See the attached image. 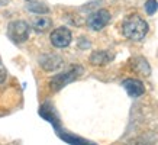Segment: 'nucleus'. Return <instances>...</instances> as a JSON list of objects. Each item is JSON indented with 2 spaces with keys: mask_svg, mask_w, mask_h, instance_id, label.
Segmentation results:
<instances>
[{
  "mask_svg": "<svg viewBox=\"0 0 158 145\" xmlns=\"http://www.w3.org/2000/svg\"><path fill=\"white\" fill-rule=\"evenodd\" d=\"M157 9H158L157 0H148V2L145 3V10H147L148 14H154L157 12Z\"/></svg>",
  "mask_w": 158,
  "mask_h": 145,
  "instance_id": "9b49d317",
  "label": "nucleus"
},
{
  "mask_svg": "<svg viewBox=\"0 0 158 145\" xmlns=\"http://www.w3.org/2000/svg\"><path fill=\"white\" fill-rule=\"evenodd\" d=\"M7 35L16 44L25 42L29 38V25L25 20H13L7 26Z\"/></svg>",
  "mask_w": 158,
  "mask_h": 145,
  "instance_id": "7ed1b4c3",
  "label": "nucleus"
},
{
  "mask_svg": "<svg viewBox=\"0 0 158 145\" xmlns=\"http://www.w3.org/2000/svg\"><path fill=\"white\" fill-rule=\"evenodd\" d=\"M6 77H7V71H6L5 65H3L2 61H0V84H2V83H5Z\"/></svg>",
  "mask_w": 158,
  "mask_h": 145,
  "instance_id": "f8f14e48",
  "label": "nucleus"
},
{
  "mask_svg": "<svg viewBox=\"0 0 158 145\" xmlns=\"http://www.w3.org/2000/svg\"><path fill=\"white\" fill-rule=\"evenodd\" d=\"M29 9L32 10V12H48V7L47 6H29Z\"/></svg>",
  "mask_w": 158,
  "mask_h": 145,
  "instance_id": "ddd939ff",
  "label": "nucleus"
},
{
  "mask_svg": "<svg viewBox=\"0 0 158 145\" xmlns=\"http://www.w3.org/2000/svg\"><path fill=\"white\" fill-rule=\"evenodd\" d=\"M122 86H123V89L131 97H139L145 93L144 84L139 80H136V78H126V80H123Z\"/></svg>",
  "mask_w": 158,
  "mask_h": 145,
  "instance_id": "423d86ee",
  "label": "nucleus"
},
{
  "mask_svg": "<svg viewBox=\"0 0 158 145\" xmlns=\"http://www.w3.org/2000/svg\"><path fill=\"white\" fill-rule=\"evenodd\" d=\"M81 72H83V67L74 65V67H71L68 71L54 76L52 80L49 81V86H51V89H52L54 92H58V90H61L64 86H67V84H70L71 81H74L78 76H81Z\"/></svg>",
  "mask_w": 158,
  "mask_h": 145,
  "instance_id": "f03ea898",
  "label": "nucleus"
},
{
  "mask_svg": "<svg viewBox=\"0 0 158 145\" xmlns=\"http://www.w3.org/2000/svg\"><path fill=\"white\" fill-rule=\"evenodd\" d=\"M122 32L131 41H141L148 34V23L138 14H131L122 23Z\"/></svg>",
  "mask_w": 158,
  "mask_h": 145,
  "instance_id": "f257e3e1",
  "label": "nucleus"
},
{
  "mask_svg": "<svg viewBox=\"0 0 158 145\" xmlns=\"http://www.w3.org/2000/svg\"><path fill=\"white\" fill-rule=\"evenodd\" d=\"M39 64L47 71H55L57 68L61 67L62 58L57 54H45V55L39 58Z\"/></svg>",
  "mask_w": 158,
  "mask_h": 145,
  "instance_id": "0eeeda50",
  "label": "nucleus"
},
{
  "mask_svg": "<svg viewBox=\"0 0 158 145\" xmlns=\"http://www.w3.org/2000/svg\"><path fill=\"white\" fill-rule=\"evenodd\" d=\"M57 134L61 139H64L65 142H68V144H71V145H96V144H93V142H90V141H86V139H83V138H78V136H76V135L67 134V132H64L61 128L57 129Z\"/></svg>",
  "mask_w": 158,
  "mask_h": 145,
  "instance_id": "6e6552de",
  "label": "nucleus"
},
{
  "mask_svg": "<svg viewBox=\"0 0 158 145\" xmlns=\"http://www.w3.org/2000/svg\"><path fill=\"white\" fill-rule=\"evenodd\" d=\"M32 26H34V29L36 32H45V31H48L52 26V20L49 18H47V16H38V18L34 19Z\"/></svg>",
  "mask_w": 158,
  "mask_h": 145,
  "instance_id": "9d476101",
  "label": "nucleus"
},
{
  "mask_svg": "<svg viewBox=\"0 0 158 145\" xmlns=\"http://www.w3.org/2000/svg\"><path fill=\"white\" fill-rule=\"evenodd\" d=\"M109 22H110V13H109V10H106V9H100V10L93 12L89 16V19H87L89 28L93 29V31H102L105 26H107Z\"/></svg>",
  "mask_w": 158,
  "mask_h": 145,
  "instance_id": "20e7f679",
  "label": "nucleus"
},
{
  "mask_svg": "<svg viewBox=\"0 0 158 145\" xmlns=\"http://www.w3.org/2000/svg\"><path fill=\"white\" fill-rule=\"evenodd\" d=\"M51 44H52L55 48H65L71 44V39H73V35H71V31L68 28H57L52 31L51 34Z\"/></svg>",
  "mask_w": 158,
  "mask_h": 145,
  "instance_id": "39448f33",
  "label": "nucleus"
},
{
  "mask_svg": "<svg viewBox=\"0 0 158 145\" xmlns=\"http://www.w3.org/2000/svg\"><path fill=\"white\" fill-rule=\"evenodd\" d=\"M113 60V55L109 54L107 51H94L90 55V63L93 65H105Z\"/></svg>",
  "mask_w": 158,
  "mask_h": 145,
  "instance_id": "1a4fd4ad",
  "label": "nucleus"
}]
</instances>
